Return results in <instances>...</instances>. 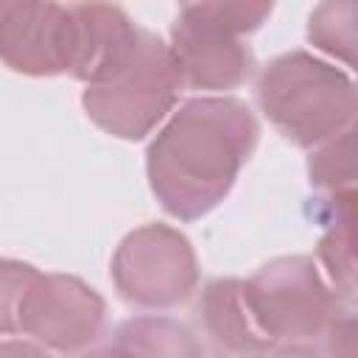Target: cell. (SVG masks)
<instances>
[{
  "mask_svg": "<svg viewBox=\"0 0 358 358\" xmlns=\"http://www.w3.org/2000/svg\"><path fill=\"white\" fill-rule=\"evenodd\" d=\"M260 137L255 112L232 95H199L179 103L145 151L148 187L159 207L196 221L232 190Z\"/></svg>",
  "mask_w": 358,
  "mask_h": 358,
  "instance_id": "cell-1",
  "label": "cell"
},
{
  "mask_svg": "<svg viewBox=\"0 0 358 358\" xmlns=\"http://www.w3.org/2000/svg\"><path fill=\"white\" fill-rule=\"evenodd\" d=\"M260 112L299 148H316L341 134L355 117L352 76L308 50L271 59L255 84Z\"/></svg>",
  "mask_w": 358,
  "mask_h": 358,
  "instance_id": "cell-2",
  "label": "cell"
},
{
  "mask_svg": "<svg viewBox=\"0 0 358 358\" xmlns=\"http://www.w3.org/2000/svg\"><path fill=\"white\" fill-rule=\"evenodd\" d=\"M271 14V3H187L171 25L168 50L182 87L235 90L255 73V53L246 34Z\"/></svg>",
  "mask_w": 358,
  "mask_h": 358,
  "instance_id": "cell-3",
  "label": "cell"
},
{
  "mask_svg": "<svg viewBox=\"0 0 358 358\" xmlns=\"http://www.w3.org/2000/svg\"><path fill=\"white\" fill-rule=\"evenodd\" d=\"M179 73L168 42L140 28L131 56L101 84H90L81 95L87 117L112 137H148L179 101Z\"/></svg>",
  "mask_w": 358,
  "mask_h": 358,
  "instance_id": "cell-4",
  "label": "cell"
},
{
  "mask_svg": "<svg viewBox=\"0 0 358 358\" xmlns=\"http://www.w3.org/2000/svg\"><path fill=\"white\" fill-rule=\"evenodd\" d=\"M255 313L274 344H310L347 305L308 255L277 257L246 280Z\"/></svg>",
  "mask_w": 358,
  "mask_h": 358,
  "instance_id": "cell-5",
  "label": "cell"
},
{
  "mask_svg": "<svg viewBox=\"0 0 358 358\" xmlns=\"http://www.w3.org/2000/svg\"><path fill=\"white\" fill-rule=\"evenodd\" d=\"M112 282L123 302L143 310H168L199 288V260L190 241L168 224L129 232L112 257Z\"/></svg>",
  "mask_w": 358,
  "mask_h": 358,
  "instance_id": "cell-6",
  "label": "cell"
},
{
  "mask_svg": "<svg viewBox=\"0 0 358 358\" xmlns=\"http://www.w3.org/2000/svg\"><path fill=\"white\" fill-rule=\"evenodd\" d=\"M106 327V302L95 288L70 274H36L22 305L20 333L45 350L84 352Z\"/></svg>",
  "mask_w": 358,
  "mask_h": 358,
  "instance_id": "cell-7",
  "label": "cell"
},
{
  "mask_svg": "<svg viewBox=\"0 0 358 358\" xmlns=\"http://www.w3.org/2000/svg\"><path fill=\"white\" fill-rule=\"evenodd\" d=\"M0 62L22 76L70 73V6L0 0Z\"/></svg>",
  "mask_w": 358,
  "mask_h": 358,
  "instance_id": "cell-8",
  "label": "cell"
},
{
  "mask_svg": "<svg viewBox=\"0 0 358 358\" xmlns=\"http://www.w3.org/2000/svg\"><path fill=\"white\" fill-rule=\"evenodd\" d=\"M196 322L218 358H257L277 347L255 313L246 280L238 277L204 282L196 299Z\"/></svg>",
  "mask_w": 358,
  "mask_h": 358,
  "instance_id": "cell-9",
  "label": "cell"
},
{
  "mask_svg": "<svg viewBox=\"0 0 358 358\" xmlns=\"http://www.w3.org/2000/svg\"><path fill=\"white\" fill-rule=\"evenodd\" d=\"M73 17V62L70 76L90 84L109 78L134 50L140 25L120 8L106 3L70 6Z\"/></svg>",
  "mask_w": 358,
  "mask_h": 358,
  "instance_id": "cell-10",
  "label": "cell"
},
{
  "mask_svg": "<svg viewBox=\"0 0 358 358\" xmlns=\"http://www.w3.org/2000/svg\"><path fill=\"white\" fill-rule=\"evenodd\" d=\"M313 221L322 227L316 257L324 280L341 302L355 296V190L327 193L313 201Z\"/></svg>",
  "mask_w": 358,
  "mask_h": 358,
  "instance_id": "cell-11",
  "label": "cell"
},
{
  "mask_svg": "<svg viewBox=\"0 0 358 358\" xmlns=\"http://www.w3.org/2000/svg\"><path fill=\"white\" fill-rule=\"evenodd\" d=\"M115 341L134 358H204V344L187 324L157 313L120 322Z\"/></svg>",
  "mask_w": 358,
  "mask_h": 358,
  "instance_id": "cell-12",
  "label": "cell"
},
{
  "mask_svg": "<svg viewBox=\"0 0 358 358\" xmlns=\"http://www.w3.org/2000/svg\"><path fill=\"white\" fill-rule=\"evenodd\" d=\"M358 6L355 3H322L310 11L308 39L316 50L333 56L344 67L355 64V42H358Z\"/></svg>",
  "mask_w": 358,
  "mask_h": 358,
  "instance_id": "cell-13",
  "label": "cell"
},
{
  "mask_svg": "<svg viewBox=\"0 0 358 358\" xmlns=\"http://www.w3.org/2000/svg\"><path fill=\"white\" fill-rule=\"evenodd\" d=\"M352 126L341 134L324 140L310 151L308 159V182L322 196L355 190V137Z\"/></svg>",
  "mask_w": 358,
  "mask_h": 358,
  "instance_id": "cell-14",
  "label": "cell"
},
{
  "mask_svg": "<svg viewBox=\"0 0 358 358\" xmlns=\"http://www.w3.org/2000/svg\"><path fill=\"white\" fill-rule=\"evenodd\" d=\"M36 274L31 263L0 257V336L20 333V305Z\"/></svg>",
  "mask_w": 358,
  "mask_h": 358,
  "instance_id": "cell-15",
  "label": "cell"
},
{
  "mask_svg": "<svg viewBox=\"0 0 358 358\" xmlns=\"http://www.w3.org/2000/svg\"><path fill=\"white\" fill-rule=\"evenodd\" d=\"M324 347L319 350L322 358H355V313L350 305H344L324 327L322 333Z\"/></svg>",
  "mask_w": 358,
  "mask_h": 358,
  "instance_id": "cell-16",
  "label": "cell"
},
{
  "mask_svg": "<svg viewBox=\"0 0 358 358\" xmlns=\"http://www.w3.org/2000/svg\"><path fill=\"white\" fill-rule=\"evenodd\" d=\"M0 358H53L42 344L28 338H3L0 341Z\"/></svg>",
  "mask_w": 358,
  "mask_h": 358,
  "instance_id": "cell-17",
  "label": "cell"
},
{
  "mask_svg": "<svg viewBox=\"0 0 358 358\" xmlns=\"http://www.w3.org/2000/svg\"><path fill=\"white\" fill-rule=\"evenodd\" d=\"M257 358H322V352L313 344H277Z\"/></svg>",
  "mask_w": 358,
  "mask_h": 358,
  "instance_id": "cell-18",
  "label": "cell"
},
{
  "mask_svg": "<svg viewBox=\"0 0 358 358\" xmlns=\"http://www.w3.org/2000/svg\"><path fill=\"white\" fill-rule=\"evenodd\" d=\"M78 358H134V355L126 347H120L117 341H112V344H101V347L84 350Z\"/></svg>",
  "mask_w": 358,
  "mask_h": 358,
  "instance_id": "cell-19",
  "label": "cell"
}]
</instances>
